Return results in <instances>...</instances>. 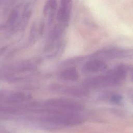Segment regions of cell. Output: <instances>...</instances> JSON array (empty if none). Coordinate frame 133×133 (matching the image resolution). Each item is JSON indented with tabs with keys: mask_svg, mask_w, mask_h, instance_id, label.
<instances>
[{
	"mask_svg": "<svg viewBox=\"0 0 133 133\" xmlns=\"http://www.w3.org/2000/svg\"><path fill=\"white\" fill-rule=\"evenodd\" d=\"M61 78L64 80L69 81H74L79 77V74L75 68L71 67L67 68L61 73Z\"/></svg>",
	"mask_w": 133,
	"mask_h": 133,
	"instance_id": "9",
	"label": "cell"
},
{
	"mask_svg": "<svg viewBox=\"0 0 133 133\" xmlns=\"http://www.w3.org/2000/svg\"><path fill=\"white\" fill-rule=\"evenodd\" d=\"M122 98L118 94H113L110 97V100L115 103H118L122 101Z\"/></svg>",
	"mask_w": 133,
	"mask_h": 133,
	"instance_id": "11",
	"label": "cell"
},
{
	"mask_svg": "<svg viewBox=\"0 0 133 133\" xmlns=\"http://www.w3.org/2000/svg\"><path fill=\"white\" fill-rule=\"evenodd\" d=\"M128 52L127 50L118 48H112L105 49L98 52L97 55L104 59H117L127 57Z\"/></svg>",
	"mask_w": 133,
	"mask_h": 133,
	"instance_id": "6",
	"label": "cell"
},
{
	"mask_svg": "<svg viewBox=\"0 0 133 133\" xmlns=\"http://www.w3.org/2000/svg\"><path fill=\"white\" fill-rule=\"evenodd\" d=\"M73 5L72 0H60L56 14L57 23L66 28L69 24Z\"/></svg>",
	"mask_w": 133,
	"mask_h": 133,
	"instance_id": "4",
	"label": "cell"
},
{
	"mask_svg": "<svg viewBox=\"0 0 133 133\" xmlns=\"http://www.w3.org/2000/svg\"><path fill=\"white\" fill-rule=\"evenodd\" d=\"M1 100H4L7 103H17L24 101L26 99V96L20 92H12L7 94H4V96H1Z\"/></svg>",
	"mask_w": 133,
	"mask_h": 133,
	"instance_id": "8",
	"label": "cell"
},
{
	"mask_svg": "<svg viewBox=\"0 0 133 133\" xmlns=\"http://www.w3.org/2000/svg\"><path fill=\"white\" fill-rule=\"evenodd\" d=\"M45 121L56 125L73 126L81 124L82 117L77 114L69 111H54L44 118Z\"/></svg>",
	"mask_w": 133,
	"mask_h": 133,
	"instance_id": "1",
	"label": "cell"
},
{
	"mask_svg": "<svg viewBox=\"0 0 133 133\" xmlns=\"http://www.w3.org/2000/svg\"><path fill=\"white\" fill-rule=\"evenodd\" d=\"M107 68V65L105 62L101 60L95 59L87 62L83 69L85 72L95 73L103 71Z\"/></svg>",
	"mask_w": 133,
	"mask_h": 133,
	"instance_id": "7",
	"label": "cell"
},
{
	"mask_svg": "<svg viewBox=\"0 0 133 133\" xmlns=\"http://www.w3.org/2000/svg\"><path fill=\"white\" fill-rule=\"evenodd\" d=\"M58 89L62 90V92L73 96H85L88 94V91L85 89L77 87H60Z\"/></svg>",
	"mask_w": 133,
	"mask_h": 133,
	"instance_id": "10",
	"label": "cell"
},
{
	"mask_svg": "<svg viewBox=\"0 0 133 133\" xmlns=\"http://www.w3.org/2000/svg\"><path fill=\"white\" fill-rule=\"evenodd\" d=\"M46 104L49 107L71 111H82L84 105L76 101L64 98H54L47 100Z\"/></svg>",
	"mask_w": 133,
	"mask_h": 133,
	"instance_id": "3",
	"label": "cell"
},
{
	"mask_svg": "<svg viewBox=\"0 0 133 133\" xmlns=\"http://www.w3.org/2000/svg\"><path fill=\"white\" fill-rule=\"evenodd\" d=\"M57 0H46L43 8V15L47 18V24L50 26L56 17L57 11Z\"/></svg>",
	"mask_w": 133,
	"mask_h": 133,
	"instance_id": "5",
	"label": "cell"
},
{
	"mask_svg": "<svg viewBox=\"0 0 133 133\" xmlns=\"http://www.w3.org/2000/svg\"><path fill=\"white\" fill-rule=\"evenodd\" d=\"M83 84L86 87L97 88L117 85L119 83L115 76L109 71L104 75L87 78Z\"/></svg>",
	"mask_w": 133,
	"mask_h": 133,
	"instance_id": "2",
	"label": "cell"
}]
</instances>
